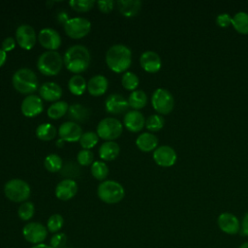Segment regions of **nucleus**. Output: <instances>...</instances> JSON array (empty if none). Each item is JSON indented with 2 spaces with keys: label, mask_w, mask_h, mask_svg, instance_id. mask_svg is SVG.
Returning <instances> with one entry per match:
<instances>
[{
  "label": "nucleus",
  "mask_w": 248,
  "mask_h": 248,
  "mask_svg": "<svg viewBox=\"0 0 248 248\" xmlns=\"http://www.w3.org/2000/svg\"><path fill=\"white\" fill-rule=\"evenodd\" d=\"M124 125L131 132H139L145 125L143 114L136 109L129 110L124 116Z\"/></svg>",
  "instance_id": "412c9836"
},
{
  "label": "nucleus",
  "mask_w": 248,
  "mask_h": 248,
  "mask_svg": "<svg viewBox=\"0 0 248 248\" xmlns=\"http://www.w3.org/2000/svg\"><path fill=\"white\" fill-rule=\"evenodd\" d=\"M97 194L101 201L107 203H116L125 195L123 186L115 180H104L97 188Z\"/></svg>",
  "instance_id": "39448f33"
},
{
  "label": "nucleus",
  "mask_w": 248,
  "mask_h": 248,
  "mask_svg": "<svg viewBox=\"0 0 248 248\" xmlns=\"http://www.w3.org/2000/svg\"><path fill=\"white\" fill-rule=\"evenodd\" d=\"M220 230L228 234H235L240 230V224L237 217L230 212L221 213L217 219Z\"/></svg>",
  "instance_id": "f3484780"
},
{
  "label": "nucleus",
  "mask_w": 248,
  "mask_h": 248,
  "mask_svg": "<svg viewBox=\"0 0 248 248\" xmlns=\"http://www.w3.org/2000/svg\"><path fill=\"white\" fill-rule=\"evenodd\" d=\"M39 93L40 97L44 100L56 102L62 96V88L54 81H46L40 86Z\"/></svg>",
  "instance_id": "aec40b11"
},
{
  "label": "nucleus",
  "mask_w": 248,
  "mask_h": 248,
  "mask_svg": "<svg viewBox=\"0 0 248 248\" xmlns=\"http://www.w3.org/2000/svg\"><path fill=\"white\" fill-rule=\"evenodd\" d=\"M47 229L39 222H29L22 229L24 239L34 245L41 244L47 236Z\"/></svg>",
  "instance_id": "9d476101"
},
{
  "label": "nucleus",
  "mask_w": 248,
  "mask_h": 248,
  "mask_svg": "<svg viewBox=\"0 0 248 248\" xmlns=\"http://www.w3.org/2000/svg\"><path fill=\"white\" fill-rule=\"evenodd\" d=\"M14 87L22 94L34 92L38 87V78L35 72L29 68H20L16 70L12 78Z\"/></svg>",
  "instance_id": "7ed1b4c3"
},
{
  "label": "nucleus",
  "mask_w": 248,
  "mask_h": 248,
  "mask_svg": "<svg viewBox=\"0 0 248 248\" xmlns=\"http://www.w3.org/2000/svg\"><path fill=\"white\" fill-rule=\"evenodd\" d=\"M69 4L77 12H86L91 10L96 2L94 0H71Z\"/></svg>",
  "instance_id": "ea45409f"
},
{
  "label": "nucleus",
  "mask_w": 248,
  "mask_h": 248,
  "mask_svg": "<svg viewBox=\"0 0 248 248\" xmlns=\"http://www.w3.org/2000/svg\"><path fill=\"white\" fill-rule=\"evenodd\" d=\"M106 62L111 71L115 73L125 72L131 66L132 51L125 45H113L107 51Z\"/></svg>",
  "instance_id": "f03ea898"
},
{
  "label": "nucleus",
  "mask_w": 248,
  "mask_h": 248,
  "mask_svg": "<svg viewBox=\"0 0 248 248\" xmlns=\"http://www.w3.org/2000/svg\"><path fill=\"white\" fill-rule=\"evenodd\" d=\"M66 34L73 39H79L86 36L91 29V22L85 17H72L65 24Z\"/></svg>",
  "instance_id": "1a4fd4ad"
},
{
  "label": "nucleus",
  "mask_w": 248,
  "mask_h": 248,
  "mask_svg": "<svg viewBox=\"0 0 248 248\" xmlns=\"http://www.w3.org/2000/svg\"><path fill=\"white\" fill-rule=\"evenodd\" d=\"M140 62L141 67L148 73H156L162 66L160 56L152 50H146L142 52L140 57Z\"/></svg>",
  "instance_id": "6ab92c4d"
},
{
  "label": "nucleus",
  "mask_w": 248,
  "mask_h": 248,
  "mask_svg": "<svg viewBox=\"0 0 248 248\" xmlns=\"http://www.w3.org/2000/svg\"><path fill=\"white\" fill-rule=\"evenodd\" d=\"M128 103H129V107L138 110L146 105L147 96L144 91L136 89V90L132 91V93L129 95Z\"/></svg>",
  "instance_id": "cd10ccee"
},
{
  "label": "nucleus",
  "mask_w": 248,
  "mask_h": 248,
  "mask_svg": "<svg viewBox=\"0 0 248 248\" xmlns=\"http://www.w3.org/2000/svg\"><path fill=\"white\" fill-rule=\"evenodd\" d=\"M63 144H64V140H63L62 139H59V140L56 141V145H57L58 147H62Z\"/></svg>",
  "instance_id": "3c124183"
},
{
  "label": "nucleus",
  "mask_w": 248,
  "mask_h": 248,
  "mask_svg": "<svg viewBox=\"0 0 248 248\" xmlns=\"http://www.w3.org/2000/svg\"><path fill=\"white\" fill-rule=\"evenodd\" d=\"M153 159L159 166L170 167L176 161V152L169 145H162L154 150Z\"/></svg>",
  "instance_id": "dca6fc26"
},
{
  "label": "nucleus",
  "mask_w": 248,
  "mask_h": 248,
  "mask_svg": "<svg viewBox=\"0 0 248 248\" xmlns=\"http://www.w3.org/2000/svg\"><path fill=\"white\" fill-rule=\"evenodd\" d=\"M139 78L138 76L133 72H125L121 78V83L124 88L128 90H136V88L139 85Z\"/></svg>",
  "instance_id": "e433bc0d"
},
{
  "label": "nucleus",
  "mask_w": 248,
  "mask_h": 248,
  "mask_svg": "<svg viewBox=\"0 0 248 248\" xmlns=\"http://www.w3.org/2000/svg\"><path fill=\"white\" fill-rule=\"evenodd\" d=\"M90 110L81 104H73L68 108V117L73 122H84L89 118Z\"/></svg>",
  "instance_id": "b1692460"
},
{
  "label": "nucleus",
  "mask_w": 248,
  "mask_h": 248,
  "mask_svg": "<svg viewBox=\"0 0 248 248\" xmlns=\"http://www.w3.org/2000/svg\"><path fill=\"white\" fill-rule=\"evenodd\" d=\"M44 165L46 169L51 172L59 171L63 166L62 159L55 153L48 154L44 161Z\"/></svg>",
  "instance_id": "473e14b6"
},
{
  "label": "nucleus",
  "mask_w": 248,
  "mask_h": 248,
  "mask_svg": "<svg viewBox=\"0 0 248 248\" xmlns=\"http://www.w3.org/2000/svg\"><path fill=\"white\" fill-rule=\"evenodd\" d=\"M38 40L40 44L48 50H55L61 45V37L59 33L55 29L49 27L40 30Z\"/></svg>",
  "instance_id": "f8f14e48"
},
{
  "label": "nucleus",
  "mask_w": 248,
  "mask_h": 248,
  "mask_svg": "<svg viewBox=\"0 0 248 248\" xmlns=\"http://www.w3.org/2000/svg\"><path fill=\"white\" fill-rule=\"evenodd\" d=\"M232 24L241 34H248V14L245 12L236 13L232 17Z\"/></svg>",
  "instance_id": "c85d7f7f"
},
{
  "label": "nucleus",
  "mask_w": 248,
  "mask_h": 248,
  "mask_svg": "<svg viewBox=\"0 0 248 248\" xmlns=\"http://www.w3.org/2000/svg\"><path fill=\"white\" fill-rule=\"evenodd\" d=\"M106 110L112 114H119L126 111L129 108L128 100L119 93L108 95L105 102Z\"/></svg>",
  "instance_id": "2eb2a0df"
},
{
  "label": "nucleus",
  "mask_w": 248,
  "mask_h": 248,
  "mask_svg": "<svg viewBox=\"0 0 248 248\" xmlns=\"http://www.w3.org/2000/svg\"><path fill=\"white\" fill-rule=\"evenodd\" d=\"M56 18L58 20V22H60L61 24H65L70 18H69V15L67 12L65 11H60L58 12L57 16H56Z\"/></svg>",
  "instance_id": "49530a36"
},
{
  "label": "nucleus",
  "mask_w": 248,
  "mask_h": 248,
  "mask_svg": "<svg viewBox=\"0 0 248 248\" xmlns=\"http://www.w3.org/2000/svg\"><path fill=\"white\" fill-rule=\"evenodd\" d=\"M16 39L19 46L28 50L35 46L37 37L35 30L31 25L21 24L16 28Z\"/></svg>",
  "instance_id": "9b49d317"
},
{
  "label": "nucleus",
  "mask_w": 248,
  "mask_h": 248,
  "mask_svg": "<svg viewBox=\"0 0 248 248\" xmlns=\"http://www.w3.org/2000/svg\"><path fill=\"white\" fill-rule=\"evenodd\" d=\"M31 248H52L50 245H47V244H44V243H41V244H37V245H33Z\"/></svg>",
  "instance_id": "8fccbe9b"
},
{
  "label": "nucleus",
  "mask_w": 248,
  "mask_h": 248,
  "mask_svg": "<svg viewBox=\"0 0 248 248\" xmlns=\"http://www.w3.org/2000/svg\"><path fill=\"white\" fill-rule=\"evenodd\" d=\"M69 106L65 101H56L52 103L47 108V115L49 118L58 119L68 112Z\"/></svg>",
  "instance_id": "7c9ffc66"
},
{
  "label": "nucleus",
  "mask_w": 248,
  "mask_h": 248,
  "mask_svg": "<svg viewBox=\"0 0 248 248\" xmlns=\"http://www.w3.org/2000/svg\"><path fill=\"white\" fill-rule=\"evenodd\" d=\"M91 173L98 180H104L108 174V168L102 161H95L91 165Z\"/></svg>",
  "instance_id": "72a5a7b5"
},
{
  "label": "nucleus",
  "mask_w": 248,
  "mask_h": 248,
  "mask_svg": "<svg viewBox=\"0 0 248 248\" xmlns=\"http://www.w3.org/2000/svg\"><path fill=\"white\" fill-rule=\"evenodd\" d=\"M164 123H165V119L163 116H161L159 114H152V115L148 116L147 119L145 120V127L149 131L156 132L163 128Z\"/></svg>",
  "instance_id": "4c0bfd02"
},
{
  "label": "nucleus",
  "mask_w": 248,
  "mask_h": 248,
  "mask_svg": "<svg viewBox=\"0 0 248 248\" xmlns=\"http://www.w3.org/2000/svg\"><path fill=\"white\" fill-rule=\"evenodd\" d=\"M63 65V58L59 52L55 50H46L43 52L37 61L39 71L46 76L57 75Z\"/></svg>",
  "instance_id": "20e7f679"
},
{
  "label": "nucleus",
  "mask_w": 248,
  "mask_h": 248,
  "mask_svg": "<svg viewBox=\"0 0 248 248\" xmlns=\"http://www.w3.org/2000/svg\"><path fill=\"white\" fill-rule=\"evenodd\" d=\"M108 86V78L103 75L93 76L87 82V90L93 96L103 95Z\"/></svg>",
  "instance_id": "4be33fe9"
},
{
  "label": "nucleus",
  "mask_w": 248,
  "mask_h": 248,
  "mask_svg": "<svg viewBox=\"0 0 248 248\" xmlns=\"http://www.w3.org/2000/svg\"><path fill=\"white\" fill-rule=\"evenodd\" d=\"M136 144L141 151L148 152L157 148L158 139L152 133H142L137 138Z\"/></svg>",
  "instance_id": "393cba45"
},
{
  "label": "nucleus",
  "mask_w": 248,
  "mask_h": 248,
  "mask_svg": "<svg viewBox=\"0 0 248 248\" xmlns=\"http://www.w3.org/2000/svg\"><path fill=\"white\" fill-rule=\"evenodd\" d=\"M21 111L27 117H34L40 114L44 109L43 100L35 94L27 95L21 103Z\"/></svg>",
  "instance_id": "ddd939ff"
},
{
  "label": "nucleus",
  "mask_w": 248,
  "mask_h": 248,
  "mask_svg": "<svg viewBox=\"0 0 248 248\" xmlns=\"http://www.w3.org/2000/svg\"><path fill=\"white\" fill-rule=\"evenodd\" d=\"M97 5L103 13H109L113 9L114 1L113 0H101V1H97Z\"/></svg>",
  "instance_id": "37998d69"
},
{
  "label": "nucleus",
  "mask_w": 248,
  "mask_h": 248,
  "mask_svg": "<svg viewBox=\"0 0 248 248\" xmlns=\"http://www.w3.org/2000/svg\"><path fill=\"white\" fill-rule=\"evenodd\" d=\"M36 136L42 140H53L56 136V128L50 123H42L36 129Z\"/></svg>",
  "instance_id": "c756f323"
},
{
  "label": "nucleus",
  "mask_w": 248,
  "mask_h": 248,
  "mask_svg": "<svg viewBox=\"0 0 248 248\" xmlns=\"http://www.w3.org/2000/svg\"><path fill=\"white\" fill-rule=\"evenodd\" d=\"M16 46V41L13 37H7L3 42H2V49L5 51H10L14 49Z\"/></svg>",
  "instance_id": "a18cd8bd"
},
{
  "label": "nucleus",
  "mask_w": 248,
  "mask_h": 248,
  "mask_svg": "<svg viewBox=\"0 0 248 248\" xmlns=\"http://www.w3.org/2000/svg\"><path fill=\"white\" fill-rule=\"evenodd\" d=\"M31 189L29 184L19 178H14L6 182L4 186L5 196L12 202H24L30 196Z\"/></svg>",
  "instance_id": "423d86ee"
},
{
  "label": "nucleus",
  "mask_w": 248,
  "mask_h": 248,
  "mask_svg": "<svg viewBox=\"0 0 248 248\" xmlns=\"http://www.w3.org/2000/svg\"><path fill=\"white\" fill-rule=\"evenodd\" d=\"M151 103L156 111L162 114H167L172 110L174 100L169 90L165 88H158L152 94Z\"/></svg>",
  "instance_id": "6e6552de"
},
{
  "label": "nucleus",
  "mask_w": 248,
  "mask_h": 248,
  "mask_svg": "<svg viewBox=\"0 0 248 248\" xmlns=\"http://www.w3.org/2000/svg\"><path fill=\"white\" fill-rule=\"evenodd\" d=\"M60 174L65 177V179H73L80 175L81 170L79 166L73 161H69L66 164H64L59 170Z\"/></svg>",
  "instance_id": "2f4dec72"
},
{
  "label": "nucleus",
  "mask_w": 248,
  "mask_h": 248,
  "mask_svg": "<svg viewBox=\"0 0 248 248\" xmlns=\"http://www.w3.org/2000/svg\"><path fill=\"white\" fill-rule=\"evenodd\" d=\"M216 23L220 27H227L232 24V17L229 14H220L216 17Z\"/></svg>",
  "instance_id": "c03bdc74"
},
{
  "label": "nucleus",
  "mask_w": 248,
  "mask_h": 248,
  "mask_svg": "<svg viewBox=\"0 0 248 248\" xmlns=\"http://www.w3.org/2000/svg\"><path fill=\"white\" fill-rule=\"evenodd\" d=\"M34 213H35V206L31 202H22L17 209L18 217L22 221L30 220L34 216Z\"/></svg>",
  "instance_id": "c9c22d12"
},
{
  "label": "nucleus",
  "mask_w": 248,
  "mask_h": 248,
  "mask_svg": "<svg viewBox=\"0 0 248 248\" xmlns=\"http://www.w3.org/2000/svg\"><path fill=\"white\" fill-rule=\"evenodd\" d=\"M116 4L119 12L127 17L135 16L141 7V1L140 0H118Z\"/></svg>",
  "instance_id": "5701e85b"
},
{
  "label": "nucleus",
  "mask_w": 248,
  "mask_h": 248,
  "mask_svg": "<svg viewBox=\"0 0 248 248\" xmlns=\"http://www.w3.org/2000/svg\"><path fill=\"white\" fill-rule=\"evenodd\" d=\"M82 134L81 127L73 121H66L62 123L58 129V135L64 141H79Z\"/></svg>",
  "instance_id": "4468645a"
},
{
  "label": "nucleus",
  "mask_w": 248,
  "mask_h": 248,
  "mask_svg": "<svg viewBox=\"0 0 248 248\" xmlns=\"http://www.w3.org/2000/svg\"><path fill=\"white\" fill-rule=\"evenodd\" d=\"M241 232L248 236V213L245 214L241 224Z\"/></svg>",
  "instance_id": "de8ad7c7"
},
{
  "label": "nucleus",
  "mask_w": 248,
  "mask_h": 248,
  "mask_svg": "<svg viewBox=\"0 0 248 248\" xmlns=\"http://www.w3.org/2000/svg\"><path fill=\"white\" fill-rule=\"evenodd\" d=\"M120 152V147L117 142L113 140H107L99 148V156L105 161L115 159Z\"/></svg>",
  "instance_id": "a878e982"
},
{
  "label": "nucleus",
  "mask_w": 248,
  "mask_h": 248,
  "mask_svg": "<svg viewBox=\"0 0 248 248\" xmlns=\"http://www.w3.org/2000/svg\"><path fill=\"white\" fill-rule=\"evenodd\" d=\"M6 59H7V53H6V51H5L4 49L0 48V67L5 63Z\"/></svg>",
  "instance_id": "09e8293b"
},
{
  "label": "nucleus",
  "mask_w": 248,
  "mask_h": 248,
  "mask_svg": "<svg viewBox=\"0 0 248 248\" xmlns=\"http://www.w3.org/2000/svg\"><path fill=\"white\" fill-rule=\"evenodd\" d=\"M90 52L88 48L82 45L71 46L64 54L63 62L66 68L72 73L84 72L90 63Z\"/></svg>",
  "instance_id": "f257e3e1"
},
{
  "label": "nucleus",
  "mask_w": 248,
  "mask_h": 248,
  "mask_svg": "<svg viewBox=\"0 0 248 248\" xmlns=\"http://www.w3.org/2000/svg\"><path fill=\"white\" fill-rule=\"evenodd\" d=\"M64 225V219L63 217L56 213L51 215L48 219H47V223H46V229L48 232H58L62 227Z\"/></svg>",
  "instance_id": "58836bf2"
},
{
  "label": "nucleus",
  "mask_w": 248,
  "mask_h": 248,
  "mask_svg": "<svg viewBox=\"0 0 248 248\" xmlns=\"http://www.w3.org/2000/svg\"><path fill=\"white\" fill-rule=\"evenodd\" d=\"M67 241V236L63 232H56L50 238V246L52 248H62Z\"/></svg>",
  "instance_id": "79ce46f5"
},
{
  "label": "nucleus",
  "mask_w": 248,
  "mask_h": 248,
  "mask_svg": "<svg viewBox=\"0 0 248 248\" xmlns=\"http://www.w3.org/2000/svg\"><path fill=\"white\" fill-rule=\"evenodd\" d=\"M78 192V184L74 179H63L55 187V196L61 201L71 200Z\"/></svg>",
  "instance_id": "a211bd4d"
},
{
  "label": "nucleus",
  "mask_w": 248,
  "mask_h": 248,
  "mask_svg": "<svg viewBox=\"0 0 248 248\" xmlns=\"http://www.w3.org/2000/svg\"><path fill=\"white\" fill-rule=\"evenodd\" d=\"M68 87H69V90L71 91V93L78 96V95L83 94V92L87 88V83L83 77H81L79 75H75L69 79Z\"/></svg>",
  "instance_id": "bb28decb"
},
{
  "label": "nucleus",
  "mask_w": 248,
  "mask_h": 248,
  "mask_svg": "<svg viewBox=\"0 0 248 248\" xmlns=\"http://www.w3.org/2000/svg\"><path fill=\"white\" fill-rule=\"evenodd\" d=\"M78 163L81 166H89L90 164L92 165L93 159H94V154L90 149H81L78 151Z\"/></svg>",
  "instance_id": "a19ab883"
},
{
  "label": "nucleus",
  "mask_w": 248,
  "mask_h": 248,
  "mask_svg": "<svg viewBox=\"0 0 248 248\" xmlns=\"http://www.w3.org/2000/svg\"><path fill=\"white\" fill-rule=\"evenodd\" d=\"M98 140H99V136L97 135V133L88 131V132H84L81 135L79 139V143L83 147V149H90L97 144Z\"/></svg>",
  "instance_id": "f704fd0d"
},
{
  "label": "nucleus",
  "mask_w": 248,
  "mask_h": 248,
  "mask_svg": "<svg viewBox=\"0 0 248 248\" xmlns=\"http://www.w3.org/2000/svg\"><path fill=\"white\" fill-rule=\"evenodd\" d=\"M122 130L121 122L114 117L103 118L97 125V135L107 140L117 139L121 135Z\"/></svg>",
  "instance_id": "0eeeda50"
},
{
  "label": "nucleus",
  "mask_w": 248,
  "mask_h": 248,
  "mask_svg": "<svg viewBox=\"0 0 248 248\" xmlns=\"http://www.w3.org/2000/svg\"><path fill=\"white\" fill-rule=\"evenodd\" d=\"M239 248H248V242H244L239 246Z\"/></svg>",
  "instance_id": "603ef678"
}]
</instances>
